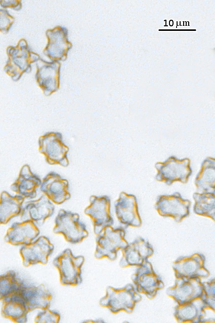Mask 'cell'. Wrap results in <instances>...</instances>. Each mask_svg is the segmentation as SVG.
Masks as SVG:
<instances>
[{"label": "cell", "instance_id": "obj_7", "mask_svg": "<svg viewBox=\"0 0 215 323\" xmlns=\"http://www.w3.org/2000/svg\"><path fill=\"white\" fill-rule=\"evenodd\" d=\"M39 151L50 165H59L63 167L69 165L67 156L68 147L64 143L61 133L50 132L38 139Z\"/></svg>", "mask_w": 215, "mask_h": 323}, {"label": "cell", "instance_id": "obj_4", "mask_svg": "<svg viewBox=\"0 0 215 323\" xmlns=\"http://www.w3.org/2000/svg\"><path fill=\"white\" fill-rule=\"evenodd\" d=\"M84 261L83 256H75L71 249H66L53 260L58 269L60 283L66 286H76L82 281L81 268Z\"/></svg>", "mask_w": 215, "mask_h": 323}, {"label": "cell", "instance_id": "obj_28", "mask_svg": "<svg viewBox=\"0 0 215 323\" xmlns=\"http://www.w3.org/2000/svg\"><path fill=\"white\" fill-rule=\"evenodd\" d=\"M203 293L201 297L207 305L208 308L215 311V280L212 278L210 280L202 282Z\"/></svg>", "mask_w": 215, "mask_h": 323}, {"label": "cell", "instance_id": "obj_30", "mask_svg": "<svg viewBox=\"0 0 215 323\" xmlns=\"http://www.w3.org/2000/svg\"><path fill=\"white\" fill-rule=\"evenodd\" d=\"M14 21V17L9 14L7 10L0 9V32L4 34L8 33Z\"/></svg>", "mask_w": 215, "mask_h": 323}, {"label": "cell", "instance_id": "obj_1", "mask_svg": "<svg viewBox=\"0 0 215 323\" xmlns=\"http://www.w3.org/2000/svg\"><path fill=\"white\" fill-rule=\"evenodd\" d=\"M6 53L8 60L4 70L14 82L18 81L24 73L30 72L31 64L40 58L31 50L24 38L20 39L16 46H8Z\"/></svg>", "mask_w": 215, "mask_h": 323}, {"label": "cell", "instance_id": "obj_31", "mask_svg": "<svg viewBox=\"0 0 215 323\" xmlns=\"http://www.w3.org/2000/svg\"><path fill=\"white\" fill-rule=\"evenodd\" d=\"M0 6L5 9H11L15 11H19L22 8L21 1H0Z\"/></svg>", "mask_w": 215, "mask_h": 323}, {"label": "cell", "instance_id": "obj_29", "mask_svg": "<svg viewBox=\"0 0 215 323\" xmlns=\"http://www.w3.org/2000/svg\"><path fill=\"white\" fill-rule=\"evenodd\" d=\"M61 315L59 312L49 308L42 309L36 315L34 322L36 323H58Z\"/></svg>", "mask_w": 215, "mask_h": 323}, {"label": "cell", "instance_id": "obj_11", "mask_svg": "<svg viewBox=\"0 0 215 323\" xmlns=\"http://www.w3.org/2000/svg\"><path fill=\"white\" fill-rule=\"evenodd\" d=\"M68 30L57 26L46 31L48 43L43 50L44 54L52 61H65L72 45L68 39Z\"/></svg>", "mask_w": 215, "mask_h": 323}, {"label": "cell", "instance_id": "obj_24", "mask_svg": "<svg viewBox=\"0 0 215 323\" xmlns=\"http://www.w3.org/2000/svg\"><path fill=\"white\" fill-rule=\"evenodd\" d=\"M25 198L13 196L5 191L0 195V224H6L12 218L21 214Z\"/></svg>", "mask_w": 215, "mask_h": 323}, {"label": "cell", "instance_id": "obj_18", "mask_svg": "<svg viewBox=\"0 0 215 323\" xmlns=\"http://www.w3.org/2000/svg\"><path fill=\"white\" fill-rule=\"evenodd\" d=\"M122 256L119 261L121 267L143 264L154 253L149 242L142 237H138L121 250Z\"/></svg>", "mask_w": 215, "mask_h": 323}, {"label": "cell", "instance_id": "obj_16", "mask_svg": "<svg viewBox=\"0 0 215 323\" xmlns=\"http://www.w3.org/2000/svg\"><path fill=\"white\" fill-rule=\"evenodd\" d=\"M205 261L203 254L198 253L179 257L173 265L176 277H207L210 273L205 267Z\"/></svg>", "mask_w": 215, "mask_h": 323}, {"label": "cell", "instance_id": "obj_26", "mask_svg": "<svg viewBox=\"0 0 215 323\" xmlns=\"http://www.w3.org/2000/svg\"><path fill=\"white\" fill-rule=\"evenodd\" d=\"M193 197L195 201L194 213L215 221V193L195 192Z\"/></svg>", "mask_w": 215, "mask_h": 323}, {"label": "cell", "instance_id": "obj_23", "mask_svg": "<svg viewBox=\"0 0 215 323\" xmlns=\"http://www.w3.org/2000/svg\"><path fill=\"white\" fill-rule=\"evenodd\" d=\"M41 180L32 173L28 165L23 166L16 181L11 186L14 192L26 198H34L36 196L37 189L40 187Z\"/></svg>", "mask_w": 215, "mask_h": 323}, {"label": "cell", "instance_id": "obj_12", "mask_svg": "<svg viewBox=\"0 0 215 323\" xmlns=\"http://www.w3.org/2000/svg\"><path fill=\"white\" fill-rule=\"evenodd\" d=\"M36 63V82L46 96L57 91L60 87L61 63L47 62L40 58Z\"/></svg>", "mask_w": 215, "mask_h": 323}, {"label": "cell", "instance_id": "obj_17", "mask_svg": "<svg viewBox=\"0 0 215 323\" xmlns=\"http://www.w3.org/2000/svg\"><path fill=\"white\" fill-rule=\"evenodd\" d=\"M114 207L116 217L121 225L125 227L141 226L137 198L134 195L121 192L115 203Z\"/></svg>", "mask_w": 215, "mask_h": 323}, {"label": "cell", "instance_id": "obj_9", "mask_svg": "<svg viewBox=\"0 0 215 323\" xmlns=\"http://www.w3.org/2000/svg\"><path fill=\"white\" fill-rule=\"evenodd\" d=\"M190 206L189 200L175 192L171 195L158 196L155 209L161 216L171 217L177 222H180L189 215Z\"/></svg>", "mask_w": 215, "mask_h": 323}, {"label": "cell", "instance_id": "obj_20", "mask_svg": "<svg viewBox=\"0 0 215 323\" xmlns=\"http://www.w3.org/2000/svg\"><path fill=\"white\" fill-rule=\"evenodd\" d=\"M54 211V205L44 194L36 200L26 203L22 208L20 218L22 221L30 220L41 225L53 215Z\"/></svg>", "mask_w": 215, "mask_h": 323}, {"label": "cell", "instance_id": "obj_15", "mask_svg": "<svg viewBox=\"0 0 215 323\" xmlns=\"http://www.w3.org/2000/svg\"><path fill=\"white\" fill-rule=\"evenodd\" d=\"M22 280L21 278L15 290L3 299L1 310L3 317L18 323L26 322L29 312L21 290Z\"/></svg>", "mask_w": 215, "mask_h": 323}, {"label": "cell", "instance_id": "obj_2", "mask_svg": "<svg viewBox=\"0 0 215 323\" xmlns=\"http://www.w3.org/2000/svg\"><path fill=\"white\" fill-rule=\"evenodd\" d=\"M141 300L142 297L135 286L127 284L121 288L108 287L106 295L100 299L99 304L114 314L121 311L130 313Z\"/></svg>", "mask_w": 215, "mask_h": 323}, {"label": "cell", "instance_id": "obj_8", "mask_svg": "<svg viewBox=\"0 0 215 323\" xmlns=\"http://www.w3.org/2000/svg\"><path fill=\"white\" fill-rule=\"evenodd\" d=\"M90 203L84 212L92 220L94 233L98 235L106 227L114 223L110 212L111 200L107 195H92Z\"/></svg>", "mask_w": 215, "mask_h": 323}, {"label": "cell", "instance_id": "obj_10", "mask_svg": "<svg viewBox=\"0 0 215 323\" xmlns=\"http://www.w3.org/2000/svg\"><path fill=\"white\" fill-rule=\"evenodd\" d=\"M132 278L136 291L144 294L150 299L154 298L158 291L164 288L160 277L148 260L139 266Z\"/></svg>", "mask_w": 215, "mask_h": 323}, {"label": "cell", "instance_id": "obj_5", "mask_svg": "<svg viewBox=\"0 0 215 323\" xmlns=\"http://www.w3.org/2000/svg\"><path fill=\"white\" fill-rule=\"evenodd\" d=\"M189 158L180 159L173 155L163 162H157L155 165L157 171L155 179L167 185L176 181L186 184L192 173Z\"/></svg>", "mask_w": 215, "mask_h": 323}, {"label": "cell", "instance_id": "obj_19", "mask_svg": "<svg viewBox=\"0 0 215 323\" xmlns=\"http://www.w3.org/2000/svg\"><path fill=\"white\" fill-rule=\"evenodd\" d=\"M40 190L54 203L60 205L71 196L69 182L54 172L48 173L41 181Z\"/></svg>", "mask_w": 215, "mask_h": 323}, {"label": "cell", "instance_id": "obj_3", "mask_svg": "<svg viewBox=\"0 0 215 323\" xmlns=\"http://www.w3.org/2000/svg\"><path fill=\"white\" fill-rule=\"evenodd\" d=\"M125 236L124 228L106 227L96 238L95 258L98 259L107 258L112 261L115 260L118 251L124 249L128 244Z\"/></svg>", "mask_w": 215, "mask_h": 323}, {"label": "cell", "instance_id": "obj_25", "mask_svg": "<svg viewBox=\"0 0 215 323\" xmlns=\"http://www.w3.org/2000/svg\"><path fill=\"white\" fill-rule=\"evenodd\" d=\"M215 159L207 157L202 163L195 180V185L201 192L215 193Z\"/></svg>", "mask_w": 215, "mask_h": 323}, {"label": "cell", "instance_id": "obj_21", "mask_svg": "<svg viewBox=\"0 0 215 323\" xmlns=\"http://www.w3.org/2000/svg\"><path fill=\"white\" fill-rule=\"evenodd\" d=\"M39 233L38 228L33 221H22L12 225L8 229L4 240L14 246H23L33 242Z\"/></svg>", "mask_w": 215, "mask_h": 323}, {"label": "cell", "instance_id": "obj_6", "mask_svg": "<svg viewBox=\"0 0 215 323\" xmlns=\"http://www.w3.org/2000/svg\"><path fill=\"white\" fill-rule=\"evenodd\" d=\"M55 223L54 233L62 234L70 244H78L88 236L86 226L80 221L77 213L61 209L55 218Z\"/></svg>", "mask_w": 215, "mask_h": 323}, {"label": "cell", "instance_id": "obj_14", "mask_svg": "<svg viewBox=\"0 0 215 323\" xmlns=\"http://www.w3.org/2000/svg\"><path fill=\"white\" fill-rule=\"evenodd\" d=\"M203 293V283L198 277H176L174 286L168 288L166 294L178 304L188 302L201 297Z\"/></svg>", "mask_w": 215, "mask_h": 323}, {"label": "cell", "instance_id": "obj_13", "mask_svg": "<svg viewBox=\"0 0 215 323\" xmlns=\"http://www.w3.org/2000/svg\"><path fill=\"white\" fill-rule=\"evenodd\" d=\"M54 250L50 239L42 235L30 244L22 246L19 253L23 265L28 267L38 263L46 264Z\"/></svg>", "mask_w": 215, "mask_h": 323}, {"label": "cell", "instance_id": "obj_22", "mask_svg": "<svg viewBox=\"0 0 215 323\" xmlns=\"http://www.w3.org/2000/svg\"><path fill=\"white\" fill-rule=\"evenodd\" d=\"M207 308L201 296L184 304H178L175 308L174 316L179 322H204L205 309Z\"/></svg>", "mask_w": 215, "mask_h": 323}, {"label": "cell", "instance_id": "obj_27", "mask_svg": "<svg viewBox=\"0 0 215 323\" xmlns=\"http://www.w3.org/2000/svg\"><path fill=\"white\" fill-rule=\"evenodd\" d=\"M20 279L14 270H9L0 274V301L15 290Z\"/></svg>", "mask_w": 215, "mask_h": 323}]
</instances>
